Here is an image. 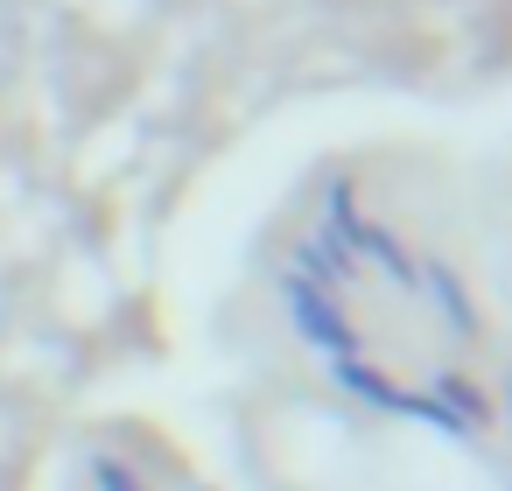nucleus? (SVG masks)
<instances>
[{"label":"nucleus","mask_w":512,"mask_h":491,"mask_svg":"<svg viewBox=\"0 0 512 491\" xmlns=\"http://www.w3.org/2000/svg\"><path fill=\"white\" fill-rule=\"evenodd\" d=\"M358 253H372V260L386 267V281H400V288H414V281H421V267H414V260L400 253V239H393V232H379V225H358L351 260H358Z\"/></svg>","instance_id":"obj_3"},{"label":"nucleus","mask_w":512,"mask_h":491,"mask_svg":"<svg viewBox=\"0 0 512 491\" xmlns=\"http://www.w3.org/2000/svg\"><path fill=\"white\" fill-rule=\"evenodd\" d=\"M92 484H99V491H148V484H141L127 463H113V456H99V463H92Z\"/></svg>","instance_id":"obj_5"},{"label":"nucleus","mask_w":512,"mask_h":491,"mask_svg":"<svg viewBox=\"0 0 512 491\" xmlns=\"http://www.w3.org/2000/svg\"><path fill=\"white\" fill-rule=\"evenodd\" d=\"M351 274H358V260H351L337 239H302V246H295V281H309V288L330 295V288H344Z\"/></svg>","instance_id":"obj_2"},{"label":"nucleus","mask_w":512,"mask_h":491,"mask_svg":"<svg viewBox=\"0 0 512 491\" xmlns=\"http://www.w3.org/2000/svg\"><path fill=\"white\" fill-rule=\"evenodd\" d=\"M421 281L435 288V302H442V323H449V330H470V323H477V316H470V302H463V288H456V274H449L442 260H428V267H421Z\"/></svg>","instance_id":"obj_4"},{"label":"nucleus","mask_w":512,"mask_h":491,"mask_svg":"<svg viewBox=\"0 0 512 491\" xmlns=\"http://www.w3.org/2000/svg\"><path fill=\"white\" fill-rule=\"evenodd\" d=\"M281 302H288L295 330H302L316 351H330V358H358V330H351V316L337 309V295H323V288H309V281L281 274Z\"/></svg>","instance_id":"obj_1"}]
</instances>
